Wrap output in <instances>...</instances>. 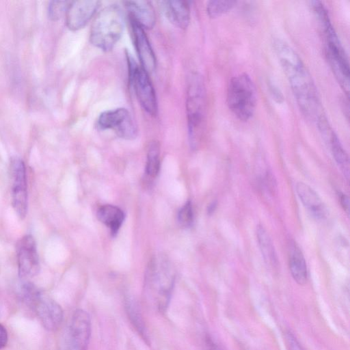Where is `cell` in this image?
<instances>
[{
  "label": "cell",
  "instance_id": "836d02e7",
  "mask_svg": "<svg viewBox=\"0 0 350 350\" xmlns=\"http://www.w3.org/2000/svg\"><path fill=\"white\" fill-rule=\"evenodd\" d=\"M216 206V204L215 202H213L208 207V211L209 213L213 212Z\"/></svg>",
  "mask_w": 350,
  "mask_h": 350
},
{
  "label": "cell",
  "instance_id": "7a4b0ae2",
  "mask_svg": "<svg viewBox=\"0 0 350 350\" xmlns=\"http://www.w3.org/2000/svg\"><path fill=\"white\" fill-rule=\"evenodd\" d=\"M310 3L323 31L325 42V56L329 66L338 83H345L350 79L347 55L323 3L320 1H312Z\"/></svg>",
  "mask_w": 350,
  "mask_h": 350
},
{
  "label": "cell",
  "instance_id": "44dd1931",
  "mask_svg": "<svg viewBox=\"0 0 350 350\" xmlns=\"http://www.w3.org/2000/svg\"><path fill=\"white\" fill-rule=\"evenodd\" d=\"M124 308L131 323L141 337L148 342L147 329L138 304L133 298L127 297L124 300Z\"/></svg>",
  "mask_w": 350,
  "mask_h": 350
},
{
  "label": "cell",
  "instance_id": "7402d4cb",
  "mask_svg": "<svg viewBox=\"0 0 350 350\" xmlns=\"http://www.w3.org/2000/svg\"><path fill=\"white\" fill-rule=\"evenodd\" d=\"M256 237L265 262L267 265L277 266L278 258L273 243L267 230L262 225L257 226Z\"/></svg>",
  "mask_w": 350,
  "mask_h": 350
},
{
  "label": "cell",
  "instance_id": "8fae6325",
  "mask_svg": "<svg viewBox=\"0 0 350 350\" xmlns=\"http://www.w3.org/2000/svg\"><path fill=\"white\" fill-rule=\"evenodd\" d=\"M90 336L89 314L83 309H77L72 316L66 340L79 350H88Z\"/></svg>",
  "mask_w": 350,
  "mask_h": 350
},
{
  "label": "cell",
  "instance_id": "83f0119b",
  "mask_svg": "<svg viewBox=\"0 0 350 350\" xmlns=\"http://www.w3.org/2000/svg\"><path fill=\"white\" fill-rule=\"evenodd\" d=\"M285 339L288 350H306L291 332L286 333Z\"/></svg>",
  "mask_w": 350,
  "mask_h": 350
},
{
  "label": "cell",
  "instance_id": "9c48e42d",
  "mask_svg": "<svg viewBox=\"0 0 350 350\" xmlns=\"http://www.w3.org/2000/svg\"><path fill=\"white\" fill-rule=\"evenodd\" d=\"M100 130H112L124 139H133L137 135V129L129 111L123 107L109 109L101 113L97 120Z\"/></svg>",
  "mask_w": 350,
  "mask_h": 350
},
{
  "label": "cell",
  "instance_id": "f1b7e54d",
  "mask_svg": "<svg viewBox=\"0 0 350 350\" xmlns=\"http://www.w3.org/2000/svg\"><path fill=\"white\" fill-rule=\"evenodd\" d=\"M267 86L273 99L278 103H282L284 101V96L278 87L271 80L267 81Z\"/></svg>",
  "mask_w": 350,
  "mask_h": 350
},
{
  "label": "cell",
  "instance_id": "603a6c76",
  "mask_svg": "<svg viewBox=\"0 0 350 350\" xmlns=\"http://www.w3.org/2000/svg\"><path fill=\"white\" fill-rule=\"evenodd\" d=\"M42 295L38 287L29 280H25L19 287L18 297L20 300L33 311Z\"/></svg>",
  "mask_w": 350,
  "mask_h": 350
},
{
  "label": "cell",
  "instance_id": "ba28073f",
  "mask_svg": "<svg viewBox=\"0 0 350 350\" xmlns=\"http://www.w3.org/2000/svg\"><path fill=\"white\" fill-rule=\"evenodd\" d=\"M11 200L17 215L23 219L28 209V193L26 167L22 159L12 157L10 163Z\"/></svg>",
  "mask_w": 350,
  "mask_h": 350
},
{
  "label": "cell",
  "instance_id": "52a82bcc",
  "mask_svg": "<svg viewBox=\"0 0 350 350\" xmlns=\"http://www.w3.org/2000/svg\"><path fill=\"white\" fill-rule=\"evenodd\" d=\"M127 61L129 81L139 103L150 116H156L158 112V104L149 74L129 54H127Z\"/></svg>",
  "mask_w": 350,
  "mask_h": 350
},
{
  "label": "cell",
  "instance_id": "ffe728a7",
  "mask_svg": "<svg viewBox=\"0 0 350 350\" xmlns=\"http://www.w3.org/2000/svg\"><path fill=\"white\" fill-rule=\"evenodd\" d=\"M96 215L99 221L108 227L113 234L118 231L124 219L122 211L111 204L101 206L98 209Z\"/></svg>",
  "mask_w": 350,
  "mask_h": 350
},
{
  "label": "cell",
  "instance_id": "4316f807",
  "mask_svg": "<svg viewBox=\"0 0 350 350\" xmlns=\"http://www.w3.org/2000/svg\"><path fill=\"white\" fill-rule=\"evenodd\" d=\"M178 220L183 227H189L191 225L193 220V212L190 201L187 202L179 210Z\"/></svg>",
  "mask_w": 350,
  "mask_h": 350
},
{
  "label": "cell",
  "instance_id": "4fadbf2b",
  "mask_svg": "<svg viewBox=\"0 0 350 350\" xmlns=\"http://www.w3.org/2000/svg\"><path fill=\"white\" fill-rule=\"evenodd\" d=\"M133 43L141 63V66L148 73L154 71L157 60L154 51L144 29L130 19Z\"/></svg>",
  "mask_w": 350,
  "mask_h": 350
},
{
  "label": "cell",
  "instance_id": "f546056e",
  "mask_svg": "<svg viewBox=\"0 0 350 350\" xmlns=\"http://www.w3.org/2000/svg\"><path fill=\"white\" fill-rule=\"evenodd\" d=\"M8 340V332L5 327L0 323V349L4 348Z\"/></svg>",
  "mask_w": 350,
  "mask_h": 350
},
{
  "label": "cell",
  "instance_id": "5bb4252c",
  "mask_svg": "<svg viewBox=\"0 0 350 350\" xmlns=\"http://www.w3.org/2000/svg\"><path fill=\"white\" fill-rule=\"evenodd\" d=\"M33 311L43 327L49 331L57 329L64 320V311L61 306L43 295L36 303Z\"/></svg>",
  "mask_w": 350,
  "mask_h": 350
},
{
  "label": "cell",
  "instance_id": "d6a6232c",
  "mask_svg": "<svg viewBox=\"0 0 350 350\" xmlns=\"http://www.w3.org/2000/svg\"><path fill=\"white\" fill-rule=\"evenodd\" d=\"M61 350H79L77 348L72 346L67 340H65Z\"/></svg>",
  "mask_w": 350,
  "mask_h": 350
},
{
  "label": "cell",
  "instance_id": "8992f818",
  "mask_svg": "<svg viewBox=\"0 0 350 350\" xmlns=\"http://www.w3.org/2000/svg\"><path fill=\"white\" fill-rule=\"evenodd\" d=\"M227 105L241 121L246 122L254 115L257 101L256 85L246 73L234 76L227 88Z\"/></svg>",
  "mask_w": 350,
  "mask_h": 350
},
{
  "label": "cell",
  "instance_id": "2e32d148",
  "mask_svg": "<svg viewBox=\"0 0 350 350\" xmlns=\"http://www.w3.org/2000/svg\"><path fill=\"white\" fill-rule=\"evenodd\" d=\"M124 6L129 12V18L144 29H152L156 22V14L151 3L148 1H127Z\"/></svg>",
  "mask_w": 350,
  "mask_h": 350
},
{
  "label": "cell",
  "instance_id": "484cf974",
  "mask_svg": "<svg viewBox=\"0 0 350 350\" xmlns=\"http://www.w3.org/2000/svg\"><path fill=\"white\" fill-rule=\"evenodd\" d=\"M71 1H52L48 6V16L51 21H58L66 16Z\"/></svg>",
  "mask_w": 350,
  "mask_h": 350
},
{
  "label": "cell",
  "instance_id": "5b68a950",
  "mask_svg": "<svg viewBox=\"0 0 350 350\" xmlns=\"http://www.w3.org/2000/svg\"><path fill=\"white\" fill-rule=\"evenodd\" d=\"M145 286L151 305L165 312L170 304L174 284V274L166 260H154L146 275Z\"/></svg>",
  "mask_w": 350,
  "mask_h": 350
},
{
  "label": "cell",
  "instance_id": "cb8c5ba5",
  "mask_svg": "<svg viewBox=\"0 0 350 350\" xmlns=\"http://www.w3.org/2000/svg\"><path fill=\"white\" fill-rule=\"evenodd\" d=\"M160 168V146L159 144L153 141L148 146L147 152V160L146 165V172L150 177H155Z\"/></svg>",
  "mask_w": 350,
  "mask_h": 350
},
{
  "label": "cell",
  "instance_id": "30bf717a",
  "mask_svg": "<svg viewBox=\"0 0 350 350\" xmlns=\"http://www.w3.org/2000/svg\"><path fill=\"white\" fill-rule=\"evenodd\" d=\"M18 275L28 280L39 273L40 265L36 242L31 234H25L16 244Z\"/></svg>",
  "mask_w": 350,
  "mask_h": 350
},
{
  "label": "cell",
  "instance_id": "9a60e30c",
  "mask_svg": "<svg viewBox=\"0 0 350 350\" xmlns=\"http://www.w3.org/2000/svg\"><path fill=\"white\" fill-rule=\"evenodd\" d=\"M319 130L329 144L333 157L346 178L349 175V161L347 153L344 149L338 135L333 131L327 118L322 115L317 120Z\"/></svg>",
  "mask_w": 350,
  "mask_h": 350
},
{
  "label": "cell",
  "instance_id": "3957f363",
  "mask_svg": "<svg viewBox=\"0 0 350 350\" xmlns=\"http://www.w3.org/2000/svg\"><path fill=\"white\" fill-rule=\"evenodd\" d=\"M124 31L121 9L115 4L102 9L94 18L90 31V41L95 47L107 52L120 39Z\"/></svg>",
  "mask_w": 350,
  "mask_h": 350
},
{
  "label": "cell",
  "instance_id": "1f68e13d",
  "mask_svg": "<svg viewBox=\"0 0 350 350\" xmlns=\"http://www.w3.org/2000/svg\"><path fill=\"white\" fill-rule=\"evenodd\" d=\"M206 350H223L214 340L210 337L206 338Z\"/></svg>",
  "mask_w": 350,
  "mask_h": 350
},
{
  "label": "cell",
  "instance_id": "277c9868",
  "mask_svg": "<svg viewBox=\"0 0 350 350\" xmlns=\"http://www.w3.org/2000/svg\"><path fill=\"white\" fill-rule=\"evenodd\" d=\"M206 89L202 76L192 73L189 78L186 111L190 146L195 148L202 137L206 116Z\"/></svg>",
  "mask_w": 350,
  "mask_h": 350
},
{
  "label": "cell",
  "instance_id": "6da1fadb",
  "mask_svg": "<svg viewBox=\"0 0 350 350\" xmlns=\"http://www.w3.org/2000/svg\"><path fill=\"white\" fill-rule=\"evenodd\" d=\"M273 47L302 114L309 120L317 121L323 114L309 71L296 51L284 40L274 39Z\"/></svg>",
  "mask_w": 350,
  "mask_h": 350
},
{
  "label": "cell",
  "instance_id": "4dcf8cb0",
  "mask_svg": "<svg viewBox=\"0 0 350 350\" xmlns=\"http://www.w3.org/2000/svg\"><path fill=\"white\" fill-rule=\"evenodd\" d=\"M339 199H340V204L342 206L343 209L345 211H347V213H349V197L344 193H340Z\"/></svg>",
  "mask_w": 350,
  "mask_h": 350
},
{
  "label": "cell",
  "instance_id": "d4e9b609",
  "mask_svg": "<svg viewBox=\"0 0 350 350\" xmlns=\"http://www.w3.org/2000/svg\"><path fill=\"white\" fill-rule=\"evenodd\" d=\"M237 3L236 1H209L206 4V12L211 18L219 17L231 10Z\"/></svg>",
  "mask_w": 350,
  "mask_h": 350
},
{
  "label": "cell",
  "instance_id": "d6986e66",
  "mask_svg": "<svg viewBox=\"0 0 350 350\" xmlns=\"http://www.w3.org/2000/svg\"><path fill=\"white\" fill-rule=\"evenodd\" d=\"M289 268L294 280L303 285L308 280L306 262L301 250L295 241L291 243L289 249Z\"/></svg>",
  "mask_w": 350,
  "mask_h": 350
},
{
  "label": "cell",
  "instance_id": "ac0fdd59",
  "mask_svg": "<svg viewBox=\"0 0 350 350\" xmlns=\"http://www.w3.org/2000/svg\"><path fill=\"white\" fill-rule=\"evenodd\" d=\"M165 12L170 21L182 29L187 27L190 21V4L186 1L163 2Z\"/></svg>",
  "mask_w": 350,
  "mask_h": 350
},
{
  "label": "cell",
  "instance_id": "7c38bea8",
  "mask_svg": "<svg viewBox=\"0 0 350 350\" xmlns=\"http://www.w3.org/2000/svg\"><path fill=\"white\" fill-rule=\"evenodd\" d=\"M100 6L96 0L71 1L66 14V25L71 31L84 27L96 14Z\"/></svg>",
  "mask_w": 350,
  "mask_h": 350
},
{
  "label": "cell",
  "instance_id": "e0dca14e",
  "mask_svg": "<svg viewBox=\"0 0 350 350\" xmlns=\"http://www.w3.org/2000/svg\"><path fill=\"white\" fill-rule=\"evenodd\" d=\"M297 193L312 215L317 219L326 216L327 208L318 193L307 184L299 182L296 185Z\"/></svg>",
  "mask_w": 350,
  "mask_h": 350
}]
</instances>
